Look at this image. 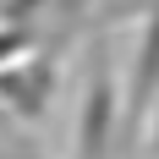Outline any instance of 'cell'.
<instances>
[{"label": "cell", "mask_w": 159, "mask_h": 159, "mask_svg": "<svg viewBox=\"0 0 159 159\" xmlns=\"http://www.w3.org/2000/svg\"><path fill=\"white\" fill-rule=\"evenodd\" d=\"M110 132H115V82L110 66H93L88 93H82V121H77V159H104Z\"/></svg>", "instance_id": "cell-1"}, {"label": "cell", "mask_w": 159, "mask_h": 159, "mask_svg": "<svg viewBox=\"0 0 159 159\" xmlns=\"http://www.w3.org/2000/svg\"><path fill=\"white\" fill-rule=\"evenodd\" d=\"M154 93H159V6H154V16H148V28H143V44H137V66H132V82H126V110H132L126 137H137V132H143L148 104H159Z\"/></svg>", "instance_id": "cell-2"}, {"label": "cell", "mask_w": 159, "mask_h": 159, "mask_svg": "<svg viewBox=\"0 0 159 159\" xmlns=\"http://www.w3.org/2000/svg\"><path fill=\"white\" fill-rule=\"evenodd\" d=\"M49 61L28 66V71H11V77L0 82V93H11V104H22V115H39L44 110V99H49Z\"/></svg>", "instance_id": "cell-3"}, {"label": "cell", "mask_w": 159, "mask_h": 159, "mask_svg": "<svg viewBox=\"0 0 159 159\" xmlns=\"http://www.w3.org/2000/svg\"><path fill=\"white\" fill-rule=\"evenodd\" d=\"M148 148H154V154H159V121H154V143H148Z\"/></svg>", "instance_id": "cell-4"}]
</instances>
